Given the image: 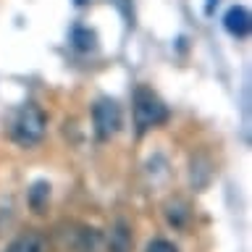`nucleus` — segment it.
Segmentation results:
<instances>
[{"label":"nucleus","instance_id":"10","mask_svg":"<svg viewBox=\"0 0 252 252\" xmlns=\"http://www.w3.org/2000/svg\"><path fill=\"white\" fill-rule=\"evenodd\" d=\"M216 5H218V0H205V13H213Z\"/></svg>","mask_w":252,"mask_h":252},{"label":"nucleus","instance_id":"4","mask_svg":"<svg viewBox=\"0 0 252 252\" xmlns=\"http://www.w3.org/2000/svg\"><path fill=\"white\" fill-rule=\"evenodd\" d=\"M223 27H226L228 34H234V37H247L250 27H252L250 11H247V8H242V5L228 8L226 16H223Z\"/></svg>","mask_w":252,"mask_h":252},{"label":"nucleus","instance_id":"8","mask_svg":"<svg viewBox=\"0 0 252 252\" xmlns=\"http://www.w3.org/2000/svg\"><path fill=\"white\" fill-rule=\"evenodd\" d=\"M71 39H74V45L79 47V50H92L94 47V32L84 29V27H76L74 34H71Z\"/></svg>","mask_w":252,"mask_h":252},{"label":"nucleus","instance_id":"5","mask_svg":"<svg viewBox=\"0 0 252 252\" xmlns=\"http://www.w3.org/2000/svg\"><path fill=\"white\" fill-rule=\"evenodd\" d=\"M5 252H45V236L37 231H27L5 247Z\"/></svg>","mask_w":252,"mask_h":252},{"label":"nucleus","instance_id":"6","mask_svg":"<svg viewBox=\"0 0 252 252\" xmlns=\"http://www.w3.org/2000/svg\"><path fill=\"white\" fill-rule=\"evenodd\" d=\"M108 252H131V231L124 220H118L108 236Z\"/></svg>","mask_w":252,"mask_h":252},{"label":"nucleus","instance_id":"3","mask_svg":"<svg viewBox=\"0 0 252 252\" xmlns=\"http://www.w3.org/2000/svg\"><path fill=\"white\" fill-rule=\"evenodd\" d=\"M92 121H94V131L100 139H110L116 137V131L121 129V108L116 100H97L92 108Z\"/></svg>","mask_w":252,"mask_h":252},{"label":"nucleus","instance_id":"11","mask_svg":"<svg viewBox=\"0 0 252 252\" xmlns=\"http://www.w3.org/2000/svg\"><path fill=\"white\" fill-rule=\"evenodd\" d=\"M76 3H79V5H82V3H87V0H76Z\"/></svg>","mask_w":252,"mask_h":252},{"label":"nucleus","instance_id":"9","mask_svg":"<svg viewBox=\"0 0 252 252\" xmlns=\"http://www.w3.org/2000/svg\"><path fill=\"white\" fill-rule=\"evenodd\" d=\"M147 252H179V250L173 247L168 239H153L147 244Z\"/></svg>","mask_w":252,"mask_h":252},{"label":"nucleus","instance_id":"1","mask_svg":"<svg viewBox=\"0 0 252 252\" xmlns=\"http://www.w3.org/2000/svg\"><path fill=\"white\" fill-rule=\"evenodd\" d=\"M45 126H47L45 113L37 105L27 102V105L19 108V113H16V118H13L11 137L19 142V145L32 147V145H37V142L45 137Z\"/></svg>","mask_w":252,"mask_h":252},{"label":"nucleus","instance_id":"2","mask_svg":"<svg viewBox=\"0 0 252 252\" xmlns=\"http://www.w3.org/2000/svg\"><path fill=\"white\" fill-rule=\"evenodd\" d=\"M165 118H168V108L158 100V94H153L150 90H145V87L134 92V124H137L139 134L160 126Z\"/></svg>","mask_w":252,"mask_h":252},{"label":"nucleus","instance_id":"7","mask_svg":"<svg viewBox=\"0 0 252 252\" xmlns=\"http://www.w3.org/2000/svg\"><path fill=\"white\" fill-rule=\"evenodd\" d=\"M47 200H50V184H47V181H34L29 189V208L34 213H42Z\"/></svg>","mask_w":252,"mask_h":252}]
</instances>
